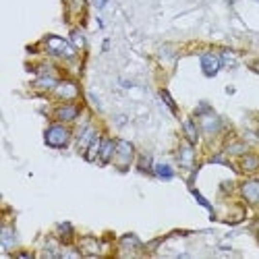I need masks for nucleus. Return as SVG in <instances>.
I'll list each match as a JSON object with an SVG mask.
<instances>
[{
    "instance_id": "nucleus-1",
    "label": "nucleus",
    "mask_w": 259,
    "mask_h": 259,
    "mask_svg": "<svg viewBox=\"0 0 259 259\" xmlns=\"http://www.w3.org/2000/svg\"><path fill=\"white\" fill-rule=\"evenodd\" d=\"M44 137H46V145L62 150V147H66L71 141V131H69V127H64V122H54L46 129V135Z\"/></svg>"
},
{
    "instance_id": "nucleus-2",
    "label": "nucleus",
    "mask_w": 259,
    "mask_h": 259,
    "mask_svg": "<svg viewBox=\"0 0 259 259\" xmlns=\"http://www.w3.org/2000/svg\"><path fill=\"white\" fill-rule=\"evenodd\" d=\"M46 50L52 56H61V58H69V61H75L77 58V50L73 46V42H66L58 35H50L46 38Z\"/></svg>"
},
{
    "instance_id": "nucleus-3",
    "label": "nucleus",
    "mask_w": 259,
    "mask_h": 259,
    "mask_svg": "<svg viewBox=\"0 0 259 259\" xmlns=\"http://www.w3.org/2000/svg\"><path fill=\"white\" fill-rule=\"evenodd\" d=\"M116 166L121 170H127L133 160H135V147H133V143L124 141V139H121V141H116V150H114V158Z\"/></svg>"
},
{
    "instance_id": "nucleus-4",
    "label": "nucleus",
    "mask_w": 259,
    "mask_h": 259,
    "mask_svg": "<svg viewBox=\"0 0 259 259\" xmlns=\"http://www.w3.org/2000/svg\"><path fill=\"white\" fill-rule=\"evenodd\" d=\"M54 95L62 102H71L79 95V87L75 81H58V85L54 87Z\"/></svg>"
},
{
    "instance_id": "nucleus-5",
    "label": "nucleus",
    "mask_w": 259,
    "mask_h": 259,
    "mask_svg": "<svg viewBox=\"0 0 259 259\" xmlns=\"http://www.w3.org/2000/svg\"><path fill=\"white\" fill-rule=\"evenodd\" d=\"M220 66H222V56L212 54V52L201 54V71L205 77H213L220 71Z\"/></svg>"
},
{
    "instance_id": "nucleus-6",
    "label": "nucleus",
    "mask_w": 259,
    "mask_h": 259,
    "mask_svg": "<svg viewBox=\"0 0 259 259\" xmlns=\"http://www.w3.org/2000/svg\"><path fill=\"white\" fill-rule=\"evenodd\" d=\"M201 116V129L205 135H216V133L222 131V121H220V116H216L212 112V110H207V112L203 114H199Z\"/></svg>"
},
{
    "instance_id": "nucleus-7",
    "label": "nucleus",
    "mask_w": 259,
    "mask_h": 259,
    "mask_svg": "<svg viewBox=\"0 0 259 259\" xmlns=\"http://www.w3.org/2000/svg\"><path fill=\"white\" fill-rule=\"evenodd\" d=\"M79 106H75V104H62V106H58L54 110V116L58 122H73L75 118L79 116Z\"/></svg>"
},
{
    "instance_id": "nucleus-8",
    "label": "nucleus",
    "mask_w": 259,
    "mask_h": 259,
    "mask_svg": "<svg viewBox=\"0 0 259 259\" xmlns=\"http://www.w3.org/2000/svg\"><path fill=\"white\" fill-rule=\"evenodd\" d=\"M241 193H243V197H245L249 203H253V205L259 203V181L257 179H251L247 183H243Z\"/></svg>"
},
{
    "instance_id": "nucleus-9",
    "label": "nucleus",
    "mask_w": 259,
    "mask_h": 259,
    "mask_svg": "<svg viewBox=\"0 0 259 259\" xmlns=\"http://www.w3.org/2000/svg\"><path fill=\"white\" fill-rule=\"evenodd\" d=\"M179 162L183 168H193L195 166V150L193 143H183L179 150Z\"/></svg>"
},
{
    "instance_id": "nucleus-10",
    "label": "nucleus",
    "mask_w": 259,
    "mask_h": 259,
    "mask_svg": "<svg viewBox=\"0 0 259 259\" xmlns=\"http://www.w3.org/2000/svg\"><path fill=\"white\" fill-rule=\"evenodd\" d=\"M98 139V131H95L93 127H83V131H81V135H79V152H87L90 150V145Z\"/></svg>"
},
{
    "instance_id": "nucleus-11",
    "label": "nucleus",
    "mask_w": 259,
    "mask_h": 259,
    "mask_svg": "<svg viewBox=\"0 0 259 259\" xmlns=\"http://www.w3.org/2000/svg\"><path fill=\"white\" fill-rule=\"evenodd\" d=\"M114 150H116V141H112V139H102V147L98 153L100 164H108V162L114 158Z\"/></svg>"
},
{
    "instance_id": "nucleus-12",
    "label": "nucleus",
    "mask_w": 259,
    "mask_h": 259,
    "mask_svg": "<svg viewBox=\"0 0 259 259\" xmlns=\"http://www.w3.org/2000/svg\"><path fill=\"white\" fill-rule=\"evenodd\" d=\"M58 85V79L56 75H40L38 79L33 81V87L35 90H40V91H54V87Z\"/></svg>"
},
{
    "instance_id": "nucleus-13",
    "label": "nucleus",
    "mask_w": 259,
    "mask_h": 259,
    "mask_svg": "<svg viewBox=\"0 0 259 259\" xmlns=\"http://www.w3.org/2000/svg\"><path fill=\"white\" fill-rule=\"evenodd\" d=\"M183 131H184V135H187L189 143L195 145L199 141V129H197V124H195L193 118H187V121L183 122Z\"/></svg>"
},
{
    "instance_id": "nucleus-14",
    "label": "nucleus",
    "mask_w": 259,
    "mask_h": 259,
    "mask_svg": "<svg viewBox=\"0 0 259 259\" xmlns=\"http://www.w3.org/2000/svg\"><path fill=\"white\" fill-rule=\"evenodd\" d=\"M0 243H2V249L4 251H11L13 245L17 243V234H15V230L11 226H4L2 232H0Z\"/></svg>"
},
{
    "instance_id": "nucleus-15",
    "label": "nucleus",
    "mask_w": 259,
    "mask_h": 259,
    "mask_svg": "<svg viewBox=\"0 0 259 259\" xmlns=\"http://www.w3.org/2000/svg\"><path fill=\"white\" fill-rule=\"evenodd\" d=\"M241 168L245 170V172H255V170L259 168V155H255V153H243Z\"/></svg>"
},
{
    "instance_id": "nucleus-16",
    "label": "nucleus",
    "mask_w": 259,
    "mask_h": 259,
    "mask_svg": "<svg viewBox=\"0 0 259 259\" xmlns=\"http://www.w3.org/2000/svg\"><path fill=\"white\" fill-rule=\"evenodd\" d=\"M81 251L87 255H98L100 253V243L93 241V239H85L83 243H81Z\"/></svg>"
},
{
    "instance_id": "nucleus-17",
    "label": "nucleus",
    "mask_w": 259,
    "mask_h": 259,
    "mask_svg": "<svg viewBox=\"0 0 259 259\" xmlns=\"http://www.w3.org/2000/svg\"><path fill=\"white\" fill-rule=\"evenodd\" d=\"M153 172L160 176V179H164V181H170L174 176V170L170 168L168 164H155L153 166Z\"/></svg>"
},
{
    "instance_id": "nucleus-18",
    "label": "nucleus",
    "mask_w": 259,
    "mask_h": 259,
    "mask_svg": "<svg viewBox=\"0 0 259 259\" xmlns=\"http://www.w3.org/2000/svg\"><path fill=\"white\" fill-rule=\"evenodd\" d=\"M245 152H247V143L236 141V143H230V145H228V153H232V155H243Z\"/></svg>"
},
{
    "instance_id": "nucleus-19",
    "label": "nucleus",
    "mask_w": 259,
    "mask_h": 259,
    "mask_svg": "<svg viewBox=\"0 0 259 259\" xmlns=\"http://www.w3.org/2000/svg\"><path fill=\"white\" fill-rule=\"evenodd\" d=\"M58 234H61V239H62V241H69V239H71V234H73V226L69 224V222H64V224L58 226Z\"/></svg>"
},
{
    "instance_id": "nucleus-20",
    "label": "nucleus",
    "mask_w": 259,
    "mask_h": 259,
    "mask_svg": "<svg viewBox=\"0 0 259 259\" xmlns=\"http://www.w3.org/2000/svg\"><path fill=\"white\" fill-rule=\"evenodd\" d=\"M71 40H73V46H75V48H81V46H85V35L81 33V31H77V29H75V31L71 33Z\"/></svg>"
},
{
    "instance_id": "nucleus-21",
    "label": "nucleus",
    "mask_w": 259,
    "mask_h": 259,
    "mask_svg": "<svg viewBox=\"0 0 259 259\" xmlns=\"http://www.w3.org/2000/svg\"><path fill=\"white\" fill-rule=\"evenodd\" d=\"M137 168L141 170V172H150V170H152V158H147V155H143V158L139 160Z\"/></svg>"
},
{
    "instance_id": "nucleus-22",
    "label": "nucleus",
    "mask_w": 259,
    "mask_h": 259,
    "mask_svg": "<svg viewBox=\"0 0 259 259\" xmlns=\"http://www.w3.org/2000/svg\"><path fill=\"white\" fill-rule=\"evenodd\" d=\"M160 93H162V100H164V102L168 104V108H170V110H172V112L176 114V104H174V100H172V98H170V93H168L166 90H162Z\"/></svg>"
},
{
    "instance_id": "nucleus-23",
    "label": "nucleus",
    "mask_w": 259,
    "mask_h": 259,
    "mask_svg": "<svg viewBox=\"0 0 259 259\" xmlns=\"http://www.w3.org/2000/svg\"><path fill=\"white\" fill-rule=\"evenodd\" d=\"M191 193H193V197H195L197 201H199V203H201V205L205 207V210H210V212H212V205H210V201H207V199H205L201 193H199V191H195V189H193V191H191Z\"/></svg>"
},
{
    "instance_id": "nucleus-24",
    "label": "nucleus",
    "mask_w": 259,
    "mask_h": 259,
    "mask_svg": "<svg viewBox=\"0 0 259 259\" xmlns=\"http://www.w3.org/2000/svg\"><path fill=\"white\" fill-rule=\"evenodd\" d=\"M93 2H95L98 9H104V6H106V0H93Z\"/></svg>"
}]
</instances>
